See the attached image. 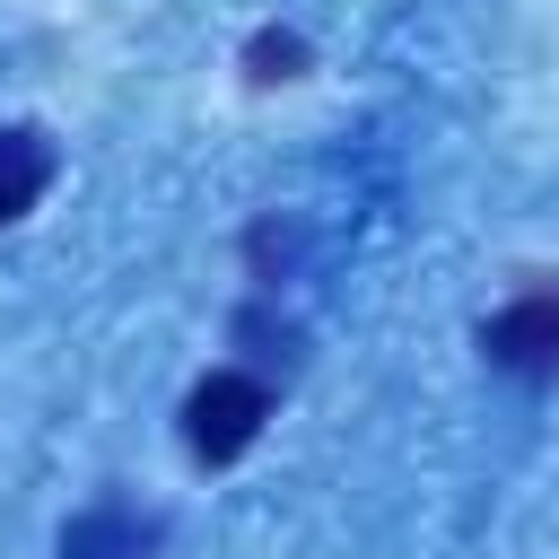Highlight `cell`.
Masks as SVG:
<instances>
[{"label":"cell","mask_w":559,"mask_h":559,"mask_svg":"<svg viewBox=\"0 0 559 559\" xmlns=\"http://www.w3.org/2000/svg\"><path fill=\"white\" fill-rule=\"evenodd\" d=\"M271 419V384L245 376V367H210L192 393H183V445L201 463H236Z\"/></svg>","instance_id":"cell-1"},{"label":"cell","mask_w":559,"mask_h":559,"mask_svg":"<svg viewBox=\"0 0 559 559\" xmlns=\"http://www.w3.org/2000/svg\"><path fill=\"white\" fill-rule=\"evenodd\" d=\"M480 358H489L498 376H524V384L559 376V297H550V288H533V297L498 306V314L480 323Z\"/></svg>","instance_id":"cell-2"},{"label":"cell","mask_w":559,"mask_h":559,"mask_svg":"<svg viewBox=\"0 0 559 559\" xmlns=\"http://www.w3.org/2000/svg\"><path fill=\"white\" fill-rule=\"evenodd\" d=\"M61 559H157V515L122 507V498H96L61 524Z\"/></svg>","instance_id":"cell-3"},{"label":"cell","mask_w":559,"mask_h":559,"mask_svg":"<svg viewBox=\"0 0 559 559\" xmlns=\"http://www.w3.org/2000/svg\"><path fill=\"white\" fill-rule=\"evenodd\" d=\"M44 183H52V140L35 122H0V227L17 210H35Z\"/></svg>","instance_id":"cell-4"},{"label":"cell","mask_w":559,"mask_h":559,"mask_svg":"<svg viewBox=\"0 0 559 559\" xmlns=\"http://www.w3.org/2000/svg\"><path fill=\"white\" fill-rule=\"evenodd\" d=\"M306 70V35H288V26H262L253 44H245V79L253 87H280V79H297Z\"/></svg>","instance_id":"cell-5"}]
</instances>
